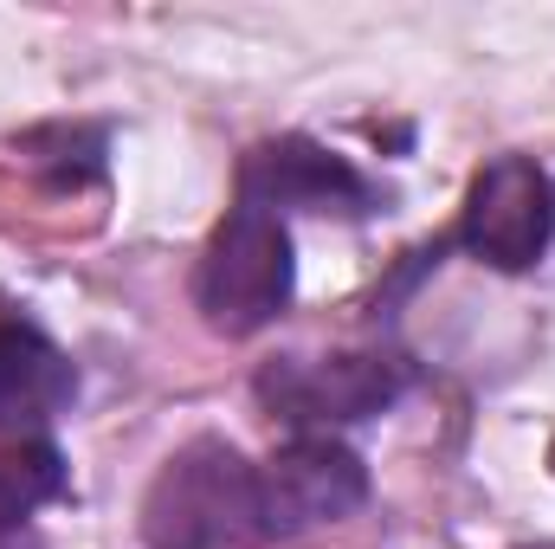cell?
<instances>
[{"instance_id": "cell-4", "label": "cell", "mask_w": 555, "mask_h": 549, "mask_svg": "<svg viewBox=\"0 0 555 549\" xmlns=\"http://www.w3.org/2000/svg\"><path fill=\"white\" fill-rule=\"evenodd\" d=\"M555 240V181L530 155H498L472 175L459 246L498 272H530Z\"/></svg>"}, {"instance_id": "cell-6", "label": "cell", "mask_w": 555, "mask_h": 549, "mask_svg": "<svg viewBox=\"0 0 555 549\" xmlns=\"http://www.w3.org/2000/svg\"><path fill=\"white\" fill-rule=\"evenodd\" d=\"M240 194L253 207H304V214H343V220H362L382 207L375 181L356 162H343L336 149L310 137L259 142L240 168Z\"/></svg>"}, {"instance_id": "cell-2", "label": "cell", "mask_w": 555, "mask_h": 549, "mask_svg": "<svg viewBox=\"0 0 555 549\" xmlns=\"http://www.w3.org/2000/svg\"><path fill=\"white\" fill-rule=\"evenodd\" d=\"M291 233H284V220H278L272 207H253V201H240L220 227H214V240H207V253H201V272H194V304H201V317H207V330H220V336H253V330H266L278 310L291 304Z\"/></svg>"}, {"instance_id": "cell-8", "label": "cell", "mask_w": 555, "mask_h": 549, "mask_svg": "<svg viewBox=\"0 0 555 549\" xmlns=\"http://www.w3.org/2000/svg\"><path fill=\"white\" fill-rule=\"evenodd\" d=\"M65 491V459L46 439H20L0 452V544L26 537V518Z\"/></svg>"}, {"instance_id": "cell-3", "label": "cell", "mask_w": 555, "mask_h": 549, "mask_svg": "<svg viewBox=\"0 0 555 549\" xmlns=\"http://www.w3.org/2000/svg\"><path fill=\"white\" fill-rule=\"evenodd\" d=\"M414 369L401 356H278L259 369V401L297 426V433H323V426H349V420H369V413L395 408L408 395Z\"/></svg>"}, {"instance_id": "cell-5", "label": "cell", "mask_w": 555, "mask_h": 549, "mask_svg": "<svg viewBox=\"0 0 555 549\" xmlns=\"http://www.w3.org/2000/svg\"><path fill=\"white\" fill-rule=\"evenodd\" d=\"M259 498H266V537H310L369 505V465L330 433H297L259 472Z\"/></svg>"}, {"instance_id": "cell-7", "label": "cell", "mask_w": 555, "mask_h": 549, "mask_svg": "<svg viewBox=\"0 0 555 549\" xmlns=\"http://www.w3.org/2000/svg\"><path fill=\"white\" fill-rule=\"evenodd\" d=\"M78 369L33 323H0V433H39L72 408Z\"/></svg>"}, {"instance_id": "cell-1", "label": "cell", "mask_w": 555, "mask_h": 549, "mask_svg": "<svg viewBox=\"0 0 555 549\" xmlns=\"http://www.w3.org/2000/svg\"><path fill=\"white\" fill-rule=\"evenodd\" d=\"M142 544L149 549H253L266 544V498L259 465L240 446L201 433L142 491Z\"/></svg>"}]
</instances>
